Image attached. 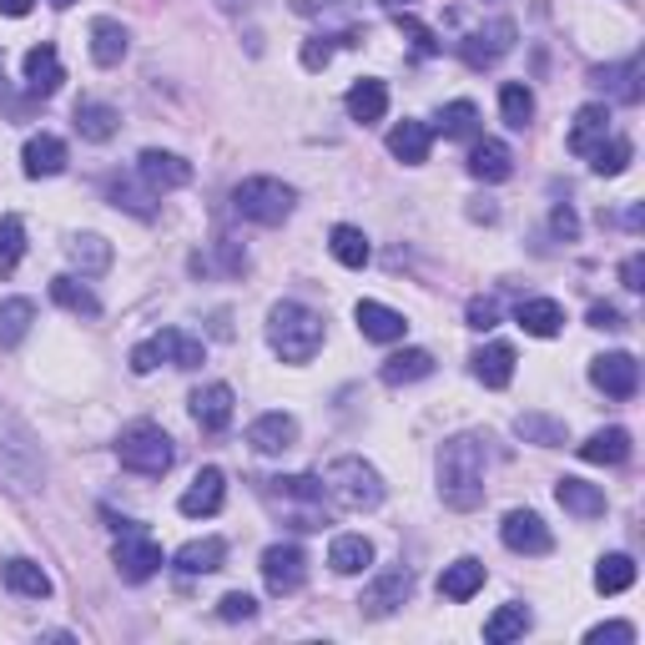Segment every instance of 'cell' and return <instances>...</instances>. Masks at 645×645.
Listing matches in <instances>:
<instances>
[{"mask_svg":"<svg viewBox=\"0 0 645 645\" xmlns=\"http://www.w3.org/2000/svg\"><path fill=\"white\" fill-rule=\"evenodd\" d=\"M61 81H67V71H61V56H56V46L46 40V46H36V51L26 56V86L36 96H56V92H61Z\"/></svg>","mask_w":645,"mask_h":645,"instance_id":"obj_21","label":"cell"},{"mask_svg":"<svg viewBox=\"0 0 645 645\" xmlns=\"http://www.w3.org/2000/svg\"><path fill=\"white\" fill-rule=\"evenodd\" d=\"M590 329L616 333V329H625V318H620V308H616V303H595V308H590Z\"/></svg>","mask_w":645,"mask_h":645,"instance_id":"obj_56","label":"cell"},{"mask_svg":"<svg viewBox=\"0 0 645 645\" xmlns=\"http://www.w3.org/2000/svg\"><path fill=\"white\" fill-rule=\"evenodd\" d=\"M329 565L338 570V575H363V570L373 565V545L363 540V535H338V540L329 545Z\"/></svg>","mask_w":645,"mask_h":645,"instance_id":"obj_33","label":"cell"},{"mask_svg":"<svg viewBox=\"0 0 645 645\" xmlns=\"http://www.w3.org/2000/svg\"><path fill=\"white\" fill-rule=\"evenodd\" d=\"M217 616H223V620H252V616H258V600L242 595V590H227L223 600H217Z\"/></svg>","mask_w":645,"mask_h":645,"instance_id":"obj_51","label":"cell"},{"mask_svg":"<svg viewBox=\"0 0 645 645\" xmlns=\"http://www.w3.org/2000/svg\"><path fill=\"white\" fill-rule=\"evenodd\" d=\"M485 585V565L479 560H454V565H444V575H439V595H449V600H469V595Z\"/></svg>","mask_w":645,"mask_h":645,"instance_id":"obj_35","label":"cell"},{"mask_svg":"<svg viewBox=\"0 0 645 645\" xmlns=\"http://www.w3.org/2000/svg\"><path fill=\"white\" fill-rule=\"evenodd\" d=\"M383 5H389V11H408V5H414V0H383Z\"/></svg>","mask_w":645,"mask_h":645,"instance_id":"obj_60","label":"cell"},{"mask_svg":"<svg viewBox=\"0 0 645 645\" xmlns=\"http://www.w3.org/2000/svg\"><path fill=\"white\" fill-rule=\"evenodd\" d=\"M408 595H414V575H408L404 565H394V570H383L369 590H363V600H358V606H363V616H394Z\"/></svg>","mask_w":645,"mask_h":645,"instance_id":"obj_13","label":"cell"},{"mask_svg":"<svg viewBox=\"0 0 645 645\" xmlns=\"http://www.w3.org/2000/svg\"><path fill=\"white\" fill-rule=\"evenodd\" d=\"M554 500L565 504L575 519H600V514H606V489L585 485V479H570V475L554 485Z\"/></svg>","mask_w":645,"mask_h":645,"instance_id":"obj_20","label":"cell"},{"mask_svg":"<svg viewBox=\"0 0 645 645\" xmlns=\"http://www.w3.org/2000/svg\"><path fill=\"white\" fill-rule=\"evenodd\" d=\"M489 444L479 434H459L439 449V494L449 510H479L485 504Z\"/></svg>","mask_w":645,"mask_h":645,"instance_id":"obj_1","label":"cell"},{"mask_svg":"<svg viewBox=\"0 0 645 645\" xmlns=\"http://www.w3.org/2000/svg\"><path fill=\"white\" fill-rule=\"evenodd\" d=\"M590 383L600 389V394L610 398H635V389H641V363H635L631 354H606V358H595L590 363Z\"/></svg>","mask_w":645,"mask_h":645,"instance_id":"obj_11","label":"cell"},{"mask_svg":"<svg viewBox=\"0 0 645 645\" xmlns=\"http://www.w3.org/2000/svg\"><path fill=\"white\" fill-rule=\"evenodd\" d=\"M232 408H238V394L227 383H207V389L192 394V419H198L202 434H223L227 423H232Z\"/></svg>","mask_w":645,"mask_h":645,"instance_id":"obj_14","label":"cell"},{"mask_svg":"<svg viewBox=\"0 0 645 645\" xmlns=\"http://www.w3.org/2000/svg\"><path fill=\"white\" fill-rule=\"evenodd\" d=\"M111 202H117V207H127V212H136V217H152V192H142V187L132 182V177H117V182H111Z\"/></svg>","mask_w":645,"mask_h":645,"instance_id":"obj_49","label":"cell"},{"mask_svg":"<svg viewBox=\"0 0 645 645\" xmlns=\"http://www.w3.org/2000/svg\"><path fill=\"white\" fill-rule=\"evenodd\" d=\"M439 132H444L449 142H469V136L479 132V106L475 101H449L444 111H439Z\"/></svg>","mask_w":645,"mask_h":645,"instance_id":"obj_44","label":"cell"},{"mask_svg":"<svg viewBox=\"0 0 645 645\" xmlns=\"http://www.w3.org/2000/svg\"><path fill=\"white\" fill-rule=\"evenodd\" d=\"M292 202H298L292 187L277 182V177H248V182H238V192H232V212L248 217V223H263V227L288 223Z\"/></svg>","mask_w":645,"mask_h":645,"instance_id":"obj_6","label":"cell"},{"mask_svg":"<svg viewBox=\"0 0 645 645\" xmlns=\"http://www.w3.org/2000/svg\"><path fill=\"white\" fill-rule=\"evenodd\" d=\"M26 252V223L21 217H0V277H11Z\"/></svg>","mask_w":645,"mask_h":645,"instance_id":"obj_47","label":"cell"},{"mask_svg":"<svg viewBox=\"0 0 645 645\" xmlns=\"http://www.w3.org/2000/svg\"><path fill=\"white\" fill-rule=\"evenodd\" d=\"M223 500H227V475L223 469H202V475L192 479V489L177 500V510H182L187 519H207V514L223 510Z\"/></svg>","mask_w":645,"mask_h":645,"instance_id":"obj_15","label":"cell"},{"mask_svg":"<svg viewBox=\"0 0 645 645\" xmlns=\"http://www.w3.org/2000/svg\"><path fill=\"white\" fill-rule=\"evenodd\" d=\"M31 5H36V0H0V15L21 21V15H31Z\"/></svg>","mask_w":645,"mask_h":645,"instance_id":"obj_58","label":"cell"},{"mask_svg":"<svg viewBox=\"0 0 645 645\" xmlns=\"http://www.w3.org/2000/svg\"><path fill=\"white\" fill-rule=\"evenodd\" d=\"M383 111H389V86L383 81H373V76H363V81H354L348 86V117L354 121H383Z\"/></svg>","mask_w":645,"mask_h":645,"instance_id":"obj_28","label":"cell"},{"mask_svg":"<svg viewBox=\"0 0 645 645\" xmlns=\"http://www.w3.org/2000/svg\"><path fill=\"white\" fill-rule=\"evenodd\" d=\"M514 21L510 15H494L489 26H475L469 36L459 40V56H464V67H475V71H485V67H494V61H504V56L514 51Z\"/></svg>","mask_w":645,"mask_h":645,"instance_id":"obj_7","label":"cell"},{"mask_svg":"<svg viewBox=\"0 0 645 645\" xmlns=\"http://www.w3.org/2000/svg\"><path fill=\"white\" fill-rule=\"evenodd\" d=\"M354 318H358V329H363V338H373V343H398V338L408 333L404 313H394V308L373 303V298H363V303L354 308Z\"/></svg>","mask_w":645,"mask_h":645,"instance_id":"obj_18","label":"cell"},{"mask_svg":"<svg viewBox=\"0 0 645 645\" xmlns=\"http://www.w3.org/2000/svg\"><path fill=\"white\" fill-rule=\"evenodd\" d=\"M635 585V560L631 554H606L600 565H595V590L600 595H620Z\"/></svg>","mask_w":645,"mask_h":645,"instance_id":"obj_43","label":"cell"},{"mask_svg":"<svg viewBox=\"0 0 645 645\" xmlns=\"http://www.w3.org/2000/svg\"><path fill=\"white\" fill-rule=\"evenodd\" d=\"M227 560V540H217V535H207V540H192L177 550V560L171 565L182 570V575H212V570H223Z\"/></svg>","mask_w":645,"mask_h":645,"instance_id":"obj_24","label":"cell"},{"mask_svg":"<svg viewBox=\"0 0 645 645\" xmlns=\"http://www.w3.org/2000/svg\"><path fill=\"white\" fill-rule=\"evenodd\" d=\"M606 136H610V111L600 101H590V106H580V111H575V127H570L565 146L575 152V157H590Z\"/></svg>","mask_w":645,"mask_h":645,"instance_id":"obj_16","label":"cell"},{"mask_svg":"<svg viewBox=\"0 0 645 645\" xmlns=\"http://www.w3.org/2000/svg\"><path fill=\"white\" fill-rule=\"evenodd\" d=\"M620 283H625L631 292H641V288H645V258H641V252H631V258L620 263Z\"/></svg>","mask_w":645,"mask_h":645,"instance_id":"obj_55","label":"cell"},{"mask_svg":"<svg viewBox=\"0 0 645 645\" xmlns=\"http://www.w3.org/2000/svg\"><path fill=\"white\" fill-rule=\"evenodd\" d=\"M136 171L146 177L152 192H171V187H187L192 182V162L177 157V152H162V146H146L136 157Z\"/></svg>","mask_w":645,"mask_h":645,"instance_id":"obj_12","label":"cell"},{"mask_svg":"<svg viewBox=\"0 0 645 645\" xmlns=\"http://www.w3.org/2000/svg\"><path fill=\"white\" fill-rule=\"evenodd\" d=\"M429 142H434V132H429L423 121H398L394 132H389V152H394L404 167H419V162H429Z\"/></svg>","mask_w":645,"mask_h":645,"instance_id":"obj_25","label":"cell"},{"mask_svg":"<svg viewBox=\"0 0 645 645\" xmlns=\"http://www.w3.org/2000/svg\"><path fill=\"white\" fill-rule=\"evenodd\" d=\"M329 252L333 258H338L343 267H363L373 258V248H369V238H363V232H358V227H348V223H338L329 232Z\"/></svg>","mask_w":645,"mask_h":645,"instance_id":"obj_42","label":"cell"},{"mask_svg":"<svg viewBox=\"0 0 645 645\" xmlns=\"http://www.w3.org/2000/svg\"><path fill=\"white\" fill-rule=\"evenodd\" d=\"M550 227H554V232H560L565 242H575V238H580V217H575V207H570V202H565V207H554V212H550Z\"/></svg>","mask_w":645,"mask_h":645,"instance_id":"obj_54","label":"cell"},{"mask_svg":"<svg viewBox=\"0 0 645 645\" xmlns=\"http://www.w3.org/2000/svg\"><path fill=\"white\" fill-rule=\"evenodd\" d=\"M267 343L283 363H308L323 348V318L303 303H277L267 313Z\"/></svg>","mask_w":645,"mask_h":645,"instance_id":"obj_3","label":"cell"},{"mask_svg":"<svg viewBox=\"0 0 645 645\" xmlns=\"http://www.w3.org/2000/svg\"><path fill=\"white\" fill-rule=\"evenodd\" d=\"M434 373V354L429 348H404V354H394L389 363H383V383L389 389H404V383H419Z\"/></svg>","mask_w":645,"mask_h":645,"instance_id":"obj_29","label":"cell"},{"mask_svg":"<svg viewBox=\"0 0 645 645\" xmlns=\"http://www.w3.org/2000/svg\"><path fill=\"white\" fill-rule=\"evenodd\" d=\"M333 40H338V36H313V40H308V46H303V67L308 71L329 67V61H333Z\"/></svg>","mask_w":645,"mask_h":645,"instance_id":"obj_53","label":"cell"},{"mask_svg":"<svg viewBox=\"0 0 645 645\" xmlns=\"http://www.w3.org/2000/svg\"><path fill=\"white\" fill-rule=\"evenodd\" d=\"M117 570H121V580L127 585H142V580H152L162 570V545L146 535V529H136V525H127V535L117 540Z\"/></svg>","mask_w":645,"mask_h":645,"instance_id":"obj_8","label":"cell"},{"mask_svg":"<svg viewBox=\"0 0 645 645\" xmlns=\"http://www.w3.org/2000/svg\"><path fill=\"white\" fill-rule=\"evenodd\" d=\"M585 641H590V645H631L635 641V625H631V620H610V625H595Z\"/></svg>","mask_w":645,"mask_h":645,"instance_id":"obj_50","label":"cell"},{"mask_svg":"<svg viewBox=\"0 0 645 645\" xmlns=\"http://www.w3.org/2000/svg\"><path fill=\"white\" fill-rule=\"evenodd\" d=\"M5 585L15 595H26V600H46L51 595V575L40 565H31V560H5Z\"/></svg>","mask_w":645,"mask_h":645,"instance_id":"obj_41","label":"cell"},{"mask_svg":"<svg viewBox=\"0 0 645 645\" xmlns=\"http://www.w3.org/2000/svg\"><path fill=\"white\" fill-rule=\"evenodd\" d=\"M263 580L273 595H298L308 580V554L298 545H267L263 550Z\"/></svg>","mask_w":645,"mask_h":645,"instance_id":"obj_9","label":"cell"},{"mask_svg":"<svg viewBox=\"0 0 645 645\" xmlns=\"http://www.w3.org/2000/svg\"><path fill=\"white\" fill-rule=\"evenodd\" d=\"M514 318H519V329H525L529 338H554V333L565 329V308L554 303V298H525Z\"/></svg>","mask_w":645,"mask_h":645,"instance_id":"obj_22","label":"cell"},{"mask_svg":"<svg viewBox=\"0 0 645 645\" xmlns=\"http://www.w3.org/2000/svg\"><path fill=\"white\" fill-rule=\"evenodd\" d=\"M51 5H56V11H67V5H76V0H51Z\"/></svg>","mask_w":645,"mask_h":645,"instance_id":"obj_61","label":"cell"},{"mask_svg":"<svg viewBox=\"0 0 645 645\" xmlns=\"http://www.w3.org/2000/svg\"><path fill=\"white\" fill-rule=\"evenodd\" d=\"M323 494H329L338 510L348 514H369L383 504V479L369 459H358V454H343V459L329 464V475H323Z\"/></svg>","mask_w":645,"mask_h":645,"instance_id":"obj_4","label":"cell"},{"mask_svg":"<svg viewBox=\"0 0 645 645\" xmlns=\"http://www.w3.org/2000/svg\"><path fill=\"white\" fill-rule=\"evenodd\" d=\"M529 625H535V616H529L525 606H500L494 616L485 620V641L489 645H510V641H519Z\"/></svg>","mask_w":645,"mask_h":645,"instance_id":"obj_37","label":"cell"},{"mask_svg":"<svg viewBox=\"0 0 645 645\" xmlns=\"http://www.w3.org/2000/svg\"><path fill=\"white\" fill-rule=\"evenodd\" d=\"M127 26L121 21H111V15H101V21H92V61L96 67H121V56H127Z\"/></svg>","mask_w":645,"mask_h":645,"instance_id":"obj_27","label":"cell"},{"mask_svg":"<svg viewBox=\"0 0 645 645\" xmlns=\"http://www.w3.org/2000/svg\"><path fill=\"white\" fill-rule=\"evenodd\" d=\"M51 298L67 308V313H76V318H96V313H101V298H96V292L86 288L81 277H56V283H51Z\"/></svg>","mask_w":645,"mask_h":645,"instance_id":"obj_40","label":"cell"},{"mask_svg":"<svg viewBox=\"0 0 645 645\" xmlns=\"http://www.w3.org/2000/svg\"><path fill=\"white\" fill-rule=\"evenodd\" d=\"M248 444L258 454H288L298 444V419L292 414H263V419L248 429Z\"/></svg>","mask_w":645,"mask_h":645,"instance_id":"obj_17","label":"cell"},{"mask_svg":"<svg viewBox=\"0 0 645 645\" xmlns=\"http://www.w3.org/2000/svg\"><path fill=\"white\" fill-rule=\"evenodd\" d=\"M514 434L525 439V444L560 449L570 439V429H565V419H550V414H519V419H514Z\"/></svg>","mask_w":645,"mask_h":645,"instance_id":"obj_36","label":"cell"},{"mask_svg":"<svg viewBox=\"0 0 645 645\" xmlns=\"http://www.w3.org/2000/svg\"><path fill=\"white\" fill-rule=\"evenodd\" d=\"M252 0H223V11H248Z\"/></svg>","mask_w":645,"mask_h":645,"instance_id":"obj_59","label":"cell"},{"mask_svg":"<svg viewBox=\"0 0 645 645\" xmlns=\"http://www.w3.org/2000/svg\"><path fill=\"white\" fill-rule=\"evenodd\" d=\"M475 379L485 383V389H504V383L514 379V348L510 343H485L475 354Z\"/></svg>","mask_w":645,"mask_h":645,"instance_id":"obj_30","label":"cell"},{"mask_svg":"<svg viewBox=\"0 0 645 645\" xmlns=\"http://www.w3.org/2000/svg\"><path fill=\"white\" fill-rule=\"evenodd\" d=\"M469 329L475 333H489L494 329V323H500V308H494V298H469Z\"/></svg>","mask_w":645,"mask_h":645,"instance_id":"obj_52","label":"cell"},{"mask_svg":"<svg viewBox=\"0 0 645 645\" xmlns=\"http://www.w3.org/2000/svg\"><path fill=\"white\" fill-rule=\"evenodd\" d=\"M500 111H504V127L525 132L529 121H535V92H529L525 81H504L500 86Z\"/></svg>","mask_w":645,"mask_h":645,"instance_id":"obj_39","label":"cell"},{"mask_svg":"<svg viewBox=\"0 0 645 645\" xmlns=\"http://www.w3.org/2000/svg\"><path fill=\"white\" fill-rule=\"evenodd\" d=\"M21 162H26V177H61V171H67V142L51 132H40L26 142Z\"/></svg>","mask_w":645,"mask_h":645,"instance_id":"obj_19","label":"cell"},{"mask_svg":"<svg viewBox=\"0 0 645 645\" xmlns=\"http://www.w3.org/2000/svg\"><path fill=\"white\" fill-rule=\"evenodd\" d=\"M71 267H81V277H101L111 267V242L96 238V232H81V238L67 242Z\"/></svg>","mask_w":645,"mask_h":645,"instance_id":"obj_31","label":"cell"},{"mask_svg":"<svg viewBox=\"0 0 645 645\" xmlns=\"http://www.w3.org/2000/svg\"><path fill=\"white\" fill-rule=\"evenodd\" d=\"M631 157H635L631 136H610V142H600V146L590 152V167L600 171V177H620V171L631 167Z\"/></svg>","mask_w":645,"mask_h":645,"instance_id":"obj_45","label":"cell"},{"mask_svg":"<svg viewBox=\"0 0 645 645\" xmlns=\"http://www.w3.org/2000/svg\"><path fill=\"white\" fill-rule=\"evenodd\" d=\"M31 323H36V303L31 298H5L0 303V348H15L31 333Z\"/></svg>","mask_w":645,"mask_h":645,"instance_id":"obj_38","label":"cell"},{"mask_svg":"<svg viewBox=\"0 0 645 645\" xmlns=\"http://www.w3.org/2000/svg\"><path fill=\"white\" fill-rule=\"evenodd\" d=\"M117 127H121L117 106H106V101H81L76 106V132L86 136V142H111Z\"/></svg>","mask_w":645,"mask_h":645,"instance_id":"obj_34","label":"cell"},{"mask_svg":"<svg viewBox=\"0 0 645 645\" xmlns=\"http://www.w3.org/2000/svg\"><path fill=\"white\" fill-rule=\"evenodd\" d=\"M394 26H398V36L408 40V46H414V51L419 56H434L439 51V36L429 26H423L419 15H408V11H394Z\"/></svg>","mask_w":645,"mask_h":645,"instance_id":"obj_48","label":"cell"},{"mask_svg":"<svg viewBox=\"0 0 645 645\" xmlns=\"http://www.w3.org/2000/svg\"><path fill=\"white\" fill-rule=\"evenodd\" d=\"M152 369H157V348H152V343H142V348L132 354V373H152Z\"/></svg>","mask_w":645,"mask_h":645,"instance_id":"obj_57","label":"cell"},{"mask_svg":"<svg viewBox=\"0 0 645 645\" xmlns=\"http://www.w3.org/2000/svg\"><path fill=\"white\" fill-rule=\"evenodd\" d=\"M117 459L121 469H132V475H146V479H162L177 459V449H171L167 429L157 423H132V429H121L117 439Z\"/></svg>","mask_w":645,"mask_h":645,"instance_id":"obj_5","label":"cell"},{"mask_svg":"<svg viewBox=\"0 0 645 645\" xmlns=\"http://www.w3.org/2000/svg\"><path fill=\"white\" fill-rule=\"evenodd\" d=\"M263 489V500L273 504L292 529H323L329 525V514H323V479L313 475H283V479H258Z\"/></svg>","mask_w":645,"mask_h":645,"instance_id":"obj_2","label":"cell"},{"mask_svg":"<svg viewBox=\"0 0 645 645\" xmlns=\"http://www.w3.org/2000/svg\"><path fill=\"white\" fill-rule=\"evenodd\" d=\"M510 171H514L510 146H504V142H494V136L475 142V152H469V177H479V182H504Z\"/></svg>","mask_w":645,"mask_h":645,"instance_id":"obj_23","label":"cell"},{"mask_svg":"<svg viewBox=\"0 0 645 645\" xmlns=\"http://www.w3.org/2000/svg\"><path fill=\"white\" fill-rule=\"evenodd\" d=\"M500 540H504V550H514V554H550L554 550L550 525H545L535 510H510L504 514Z\"/></svg>","mask_w":645,"mask_h":645,"instance_id":"obj_10","label":"cell"},{"mask_svg":"<svg viewBox=\"0 0 645 645\" xmlns=\"http://www.w3.org/2000/svg\"><path fill=\"white\" fill-rule=\"evenodd\" d=\"M635 76H641V61H625V67H610V71H595V81H600V86H610V96H616V101H625V106H635L641 101V86H635Z\"/></svg>","mask_w":645,"mask_h":645,"instance_id":"obj_46","label":"cell"},{"mask_svg":"<svg viewBox=\"0 0 645 645\" xmlns=\"http://www.w3.org/2000/svg\"><path fill=\"white\" fill-rule=\"evenodd\" d=\"M580 459L585 464H625L631 459V434L625 429H600L580 444Z\"/></svg>","mask_w":645,"mask_h":645,"instance_id":"obj_32","label":"cell"},{"mask_svg":"<svg viewBox=\"0 0 645 645\" xmlns=\"http://www.w3.org/2000/svg\"><path fill=\"white\" fill-rule=\"evenodd\" d=\"M152 348H157V358L171 363V369H198L202 363V338H192V333H182V329H162L157 338H152Z\"/></svg>","mask_w":645,"mask_h":645,"instance_id":"obj_26","label":"cell"}]
</instances>
